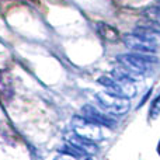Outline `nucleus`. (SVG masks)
Wrapping results in <instances>:
<instances>
[{"label":"nucleus","instance_id":"9","mask_svg":"<svg viewBox=\"0 0 160 160\" xmlns=\"http://www.w3.org/2000/svg\"><path fill=\"white\" fill-rule=\"evenodd\" d=\"M59 152L65 153V155H69V156H72V158H75V159H82V158H86V156H87L84 152H82L80 149L75 148L73 145H70L69 142H66V143L59 149Z\"/></svg>","mask_w":160,"mask_h":160},{"label":"nucleus","instance_id":"6","mask_svg":"<svg viewBox=\"0 0 160 160\" xmlns=\"http://www.w3.org/2000/svg\"><path fill=\"white\" fill-rule=\"evenodd\" d=\"M68 142H69L70 145H73L75 148L80 149L82 152H84L86 155H90V156L91 155H96L97 150H98L96 142L90 141V139L83 138V136L78 135L76 132H72V135L68 136Z\"/></svg>","mask_w":160,"mask_h":160},{"label":"nucleus","instance_id":"4","mask_svg":"<svg viewBox=\"0 0 160 160\" xmlns=\"http://www.w3.org/2000/svg\"><path fill=\"white\" fill-rule=\"evenodd\" d=\"M72 125H73V129L78 135L83 136L86 139H90L93 142H97L102 138V133L100 132V127L101 125H97L94 122L88 121L87 118L84 117H73L72 119Z\"/></svg>","mask_w":160,"mask_h":160},{"label":"nucleus","instance_id":"12","mask_svg":"<svg viewBox=\"0 0 160 160\" xmlns=\"http://www.w3.org/2000/svg\"><path fill=\"white\" fill-rule=\"evenodd\" d=\"M156 150H158V155L160 156V141H159V143H158V149H156Z\"/></svg>","mask_w":160,"mask_h":160},{"label":"nucleus","instance_id":"8","mask_svg":"<svg viewBox=\"0 0 160 160\" xmlns=\"http://www.w3.org/2000/svg\"><path fill=\"white\" fill-rule=\"evenodd\" d=\"M96 31L98 32V35L101 38H104L105 41H110V42H115L119 39V32L115 27L112 25L107 24V22H98L96 25Z\"/></svg>","mask_w":160,"mask_h":160},{"label":"nucleus","instance_id":"2","mask_svg":"<svg viewBox=\"0 0 160 160\" xmlns=\"http://www.w3.org/2000/svg\"><path fill=\"white\" fill-rule=\"evenodd\" d=\"M97 82H98L102 87L107 88L108 93L114 94V96L132 98L136 94V87L132 80L119 79V78H115V76H101Z\"/></svg>","mask_w":160,"mask_h":160},{"label":"nucleus","instance_id":"11","mask_svg":"<svg viewBox=\"0 0 160 160\" xmlns=\"http://www.w3.org/2000/svg\"><path fill=\"white\" fill-rule=\"evenodd\" d=\"M53 160H78V159L72 158V156H69V155H65V153H59Z\"/></svg>","mask_w":160,"mask_h":160},{"label":"nucleus","instance_id":"3","mask_svg":"<svg viewBox=\"0 0 160 160\" xmlns=\"http://www.w3.org/2000/svg\"><path fill=\"white\" fill-rule=\"evenodd\" d=\"M124 44L128 49L135 51L139 53H153L159 49L160 42L156 39L148 38V37L139 35V34H128L124 38Z\"/></svg>","mask_w":160,"mask_h":160},{"label":"nucleus","instance_id":"7","mask_svg":"<svg viewBox=\"0 0 160 160\" xmlns=\"http://www.w3.org/2000/svg\"><path fill=\"white\" fill-rule=\"evenodd\" d=\"M143 16L146 18V24H143V27L160 32V4L146 8Z\"/></svg>","mask_w":160,"mask_h":160},{"label":"nucleus","instance_id":"1","mask_svg":"<svg viewBox=\"0 0 160 160\" xmlns=\"http://www.w3.org/2000/svg\"><path fill=\"white\" fill-rule=\"evenodd\" d=\"M96 98L98 101L100 107L111 115H124L131 108L129 98L114 96L108 91H98L96 94Z\"/></svg>","mask_w":160,"mask_h":160},{"label":"nucleus","instance_id":"5","mask_svg":"<svg viewBox=\"0 0 160 160\" xmlns=\"http://www.w3.org/2000/svg\"><path fill=\"white\" fill-rule=\"evenodd\" d=\"M83 114H84V118H87L88 121L94 122L97 125H101V127H105V128H114L117 125V121L111 117V114L105 112L104 110H97L96 107L93 105L87 104L82 108Z\"/></svg>","mask_w":160,"mask_h":160},{"label":"nucleus","instance_id":"13","mask_svg":"<svg viewBox=\"0 0 160 160\" xmlns=\"http://www.w3.org/2000/svg\"><path fill=\"white\" fill-rule=\"evenodd\" d=\"M84 160H93V158H86Z\"/></svg>","mask_w":160,"mask_h":160},{"label":"nucleus","instance_id":"14","mask_svg":"<svg viewBox=\"0 0 160 160\" xmlns=\"http://www.w3.org/2000/svg\"><path fill=\"white\" fill-rule=\"evenodd\" d=\"M158 3H159V4H160V0H158Z\"/></svg>","mask_w":160,"mask_h":160},{"label":"nucleus","instance_id":"10","mask_svg":"<svg viewBox=\"0 0 160 160\" xmlns=\"http://www.w3.org/2000/svg\"><path fill=\"white\" fill-rule=\"evenodd\" d=\"M159 115H160V96L152 102V107H150V118L155 119Z\"/></svg>","mask_w":160,"mask_h":160}]
</instances>
